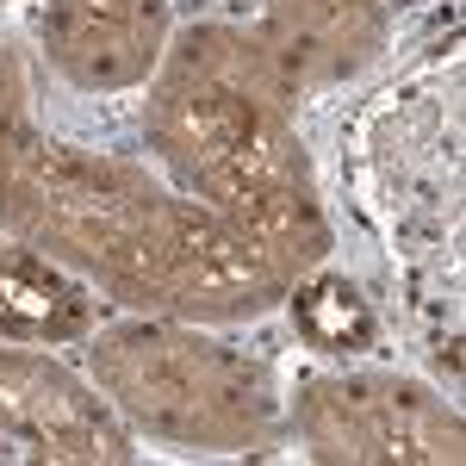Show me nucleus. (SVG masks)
Masks as SVG:
<instances>
[{
    "label": "nucleus",
    "instance_id": "1",
    "mask_svg": "<svg viewBox=\"0 0 466 466\" xmlns=\"http://www.w3.org/2000/svg\"><path fill=\"white\" fill-rule=\"evenodd\" d=\"M0 224L149 318L243 323L280 305L299 280L287 255L149 180V168L50 137L13 37H0Z\"/></svg>",
    "mask_w": 466,
    "mask_h": 466
},
{
    "label": "nucleus",
    "instance_id": "2",
    "mask_svg": "<svg viewBox=\"0 0 466 466\" xmlns=\"http://www.w3.org/2000/svg\"><path fill=\"white\" fill-rule=\"evenodd\" d=\"M144 137L187 199L212 206L292 268L323 261L329 224L305 144L292 131V94L274 81L249 32H180L156 63Z\"/></svg>",
    "mask_w": 466,
    "mask_h": 466
},
{
    "label": "nucleus",
    "instance_id": "3",
    "mask_svg": "<svg viewBox=\"0 0 466 466\" xmlns=\"http://www.w3.org/2000/svg\"><path fill=\"white\" fill-rule=\"evenodd\" d=\"M87 367L118 417L175 448H255L274 423L261 360L187 329L180 318L112 323L94 336Z\"/></svg>",
    "mask_w": 466,
    "mask_h": 466
},
{
    "label": "nucleus",
    "instance_id": "4",
    "mask_svg": "<svg viewBox=\"0 0 466 466\" xmlns=\"http://www.w3.org/2000/svg\"><path fill=\"white\" fill-rule=\"evenodd\" d=\"M299 435L329 466H461L466 430L448 398L398 373H318L299 386Z\"/></svg>",
    "mask_w": 466,
    "mask_h": 466
},
{
    "label": "nucleus",
    "instance_id": "5",
    "mask_svg": "<svg viewBox=\"0 0 466 466\" xmlns=\"http://www.w3.org/2000/svg\"><path fill=\"white\" fill-rule=\"evenodd\" d=\"M0 430L19 435L37 461H131V430L106 398H94L50 355L0 349Z\"/></svg>",
    "mask_w": 466,
    "mask_h": 466
},
{
    "label": "nucleus",
    "instance_id": "6",
    "mask_svg": "<svg viewBox=\"0 0 466 466\" xmlns=\"http://www.w3.org/2000/svg\"><path fill=\"white\" fill-rule=\"evenodd\" d=\"M44 50L75 87H137L168 50V0H44Z\"/></svg>",
    "mask_w": 466,
    "mask_h": 466
},
{
    "label": "nucleus",
    "instance_id": "7",
    "mask_svg": "<svg viewBox=\"0 0 466 466\" xmlns=\"http://www.w3.org/2000/svg\"><path fill=\"white\" fill-rule=\"evenodd\" d=\"M249 37L268 56L274 81L287 94H305V87H329L380 56L386 6L380 0H268V19Z\"/></svg>",
    "mask_w": 466,
    "mask_h": 466
},
{
    "label": "nucleus",
    "instance_id": "8",
    "mask_svg": "<svg viewBox=\"0 0 466 466\" xmlns=\"http://www.w3.org/2000/svg\"><path fill=\"white\" fill-rule=\"evenodd\" d=\"M94 292L50 255L0 243V342H75L94 329Z\"/></svg>",
    "mask_w": 466,
    "mask_h": 466
},
{
    "label": "nucleus",
    "instance_id": "9",
    "mask_svg": "<svg viewBox=\"0 0 466 466\" xmlns=\"http://www.w3.org/2000/svg\"><path fill=\"white\" fill-rule=\"evenodd\" d=\"M292 323L318 355H367L373 349V305L360 299L342 274H318V280H292Z\"/></svg>",
    "mask_w": 466,
    "mask_h": 466
},
{
    "label": "nucleus",
    "instance_id": "10",
    "mask_svg": "<svg viewBox=\"0 0 466 466\" xmlns=\"http://www.w3.org/2000/svg\"><path fill=\"white\" fill-rule=\"evenodd\" d=\"M0 461H37V454L25 448V441H19V435H6V430H0Z\"/></svg>",
    "mask_w": 466,
    "mask_h": 466
},
{
    "label": "nucleus",
    "instance_id": "11",
    "mask_svg": "<svg viewBox=\"0 0 466 466\" xmlns=\"http://www.w3.org/2000/svg\"><path fill=\"white\" fill-rule=\"evenodd\" d=\"M0 6H6V0H0Z\"/></svg>",
    "mask_w": 466,
    "mask_h": 466
}]
</instances>
